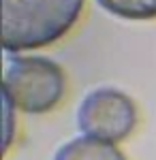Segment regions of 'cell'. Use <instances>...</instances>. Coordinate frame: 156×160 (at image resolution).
<instances>
[{"label": "cell", "instance_id": "obj_6", "mask_svg": "<svg viewBox=\"0 0 156 160\" xmlns=\"http://www.w3.org/2000/svg\"><path fill=\"white\" fill-rule=\"evenodd\" d=\"M2 98H4V120H7V132H4V149L9 148V143H11V135H13V118L11 113L15 109V105H13V100L2 92Z\"/></svg>", "mask_w": 156, "mask_h": 160}, {"label": "cell", "instance_id": "obj_1", "mask_svg": "<svg viewBox=\"0 0 156 160\" xmlns=\"http://www.w3.org/2000/svg\"><path fill=\"white\" fill-rule=\"evenodd\" d=\"M84 0H2V47L9 53L56 43L79 19Z\"/></svg>", "mask_w": 156, "mask_h": 160}, {"label": "cell", "instance_id": "obj_3", "mask_svg": "<svg viewBox=\"0 0 156 160\" xmlns=\"http://www.w3.org/2000/svg\"><path fill=\"white\" fill-rule=\"evenodd\" d=\"M77 126L86 137L118 143L137 126V107L116 88H96L86 94L77 109Z\"/></svg>", "mask_w": 156, "mask_h": 160}, {"label": "cell", "instance_id": "obj_5", "mask_svg": "<svg viewBox=\"0 0 156 160\" xmlns=\"http://www.w3.org/2000/svg\"><path fill=\"white\" fill-rule=\"evenodd\" d=\"M105 11L122 19H156V0H96Z\"/></svg>", "mask_w": 156, "mask_h": 160}, {"label": "cell", "instance_id": "obj_4", "mask_svg": "<svg viewBox=\"0 0 156 160\" xmlns=\"http://www.w3.org/2000/svg\"><path fill=\"white\" fill-rule=\"evenodd\" d=\"M54 160H126V158L113 143L81 135L71 139L69 143H64L56 152Z\"/></svg>", "mask_w": 156, "mask_h": 160}, {"label": "cell", "instance_id": "obj_2", "mask_svg": "<svg viewBox=\"0 0 156 160\" xmlns=\"http://www.w3.org/2000/svg\"><path fill=\"white\" fill-rule=\"evenodd\" d=\"M64 71L43 56H7L4 94L15 109L26 113H47L64 96Z\"/></svg>", "mask_w": 156, "mask_h": 160}]
</instances>
